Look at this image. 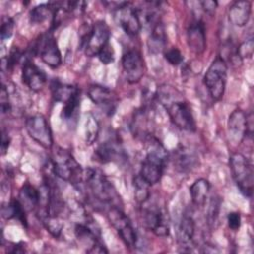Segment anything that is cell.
Returning <instances> with one entry per match:
<instances>
[{"label": "cell", "instance_id": "7402d4cb", "mask_svg": "<svg viewBox=\"0 0 254 254\" xmlns=\"http://www.w3.org/2000/svg\"><path fill=\"white\" fill-rule=\"evenodd\" d=\"M96 157L102 163L118 161L123 158L124 152L118 142L110 140L101 144L95 151Z\"/></svg>", "mask_w": 254, "mask_h": 254}, {"label": "cell", "instance_id": "cb8c5ba5", "mask_svg": "<svg viewBox=\"0 0 254 254\" xmlns=\"http://www.w3.org/2000/svg\"><path fill=\"white\" fill-rule=\"evenodd\" d=\"M210 190V184L206 179L200 178L193 182L190 188V193L191 196L192 203L195 206H202L208 195Z\"/></svg>", "mask_w": 254, "mask_h": 254}, {"label": "cell", "instance_id": "3957f363", "mask_svg": "<svg viewBox=\"0 0 254 254\" xmlns=\"http://www.w3.org/2000/svg\"><path fill=\"white\" fill-rule=\"evenodd\" d=\"M83 180L95 199L102 203L111 204V206H118L116 203L120 200L119 194L102 172L88 168L83 173Z\"/></svg>", "mask_w": 254, "mask_h": 254}, {"label": "cell", "instance_id": "e575fe53", "mask_svg": "<svg viewBox=\"0 0 254 254\" xmlns=\"http://www.w3.org/2000/svg\"><path fill=\"white\" fill-rule=\"evenodd\" d=\"M253 40L249 39L242 43L238 48H237V57L240 59L244 58H250L253 54Z\"/></svg>", "mask_w": 254, "mask_h": 254}, {"label": "cell", "instance_id": "484cf974", "mask_svg": "<svg viewBox=\"0 0 254 254\" xmlns=\"http://www.w3.org/2000/svg\"><path fill=\"white\" fill-rule=\"evenodd\" d=\"M51 90L56 101L65 103L79 89L76 86L62 83L56 79L51 83Z\"/></svg>", "mask_w": 254, "mask_h": 254}, {"label": "cell", "instance_id": "52a82bcc", "mask_svg": "<svg viewBox=\"0 0 254 254\" xmlns=\"http://www.w3.org/2000/svg\"><path fill=\"white\" fill-rule=\"evenodd\" d=\"M110 30L105 21H97L85 36L81 38L80 48L88 57L97 56L100 50L109 43Z\"/></svg>", "mask_w": 254, "mask_h": 254}, {"label": "cell", "instance_id": "d4e9b609", "mask_svg": "<svg viewBox=\"0 0 254 254\" xmlns=\"http://www.w3.org/2000/svg\"><path fill=\"white\" fill-rule=\"evenodd\" d=\"M40 191L29 183L23 185L19 191V201L25 210H31L38 206L40 201Z\"/></svg>", "mask_w": 254, "mask_h": 254}, {"label": "cell", "instance_id": "5b68a950", "mask_svg": "<svg viewBox=\"0 0 254 254\" xmlns=\"http://www.w3.org/2000/svg\"><path fill=\"white\" fill-rule=\"evenodd\" d=\"M232 178L240 192L251 197L254 186V170L251 162L240 153H233L229 158Z\"/></svg>", "mask_w": 254, "mask_h": 254}, {"label": "cell", "instance_id": "f546056e", "mask_svg": "<svg viewBox=\"0 0 254 254\" xmlns=\"http://www.w3.org/2000/svg\"><path fill=\"white\" fill-rule=\"evenodd\" d=\"M134 187H135V197L137 201H139L141 204L145 201H147L150 197V191L149 187L150 185L145 182L140 175L136 176L134 179Z\"/></svg>", "mask_w": 254, "mask_h": 254}, {"label": "cell", "instance_id": "9a60e30c", "mask_svg": "<svg viewBox=\"0 0 254 254\" xmlns=\"http://www.w3.org/2000/svg\"><path fill=\"white\" fill-rule=\"evenodd\" d=\"M74 233L76 238L84 245L89 246V248L86 250L90 253H106L107 250L105 249V246L99 239V235L96 232V229L94 230L91 226L88 224L78 223L75 225Z\"/></svg>", "mask_w": 254, "mask_h": 254}, {"label": "cell", "instance_id": "ac0fdd59", "mask_svg": "<svg viewBox=\"0 0 254 254\" xmlns=\"http://www.w3.org/2000/svg\"><path fill=\"white\" fill-rule=\"evenodd\" d=\"M87 94L93 103L101 106L106 112H108L109 115L114 112L116 100L113 92L109 88L102 85L93 84L89 86Z\"/></svg>", "mask_w": 254, "mask_h": 254}, {"label": "cell", "instance_id": "60d3db41", "mask_svg": "<svg viewBox=\"0 0 254 254\" xmlns=\"http://www.w3.org/2000/svg\"><path fill=\"white\" fill-rule=\"evenodd\" d=\"M10 145V138L8 134L3 130L2 131V136H1V153L2 155H5L8 148Z\"/></svg>", "mask_w": 254, "mask_h": 254}, {"label": "cell", "instance_id": "277c9868", "mask_svg": "<svg viewBox=\"0 0 254 254\" xmlns=\"http://www.w3.org/2000/svg\"><path fill=\"white\" fill-rule=\"evenodd\" d=\"M52 166L55 175L73 185H79L83 181V173L81 166L66 150L59 148L54 152L52 158Z\"/></svg>", "mask_w": 254, "mask_h": 254}, {"label": "cell", "instance_id": "1f68e13d", "mask_svg": "<svg viewBox=\"0 0 254 254\" xmlns=\"http://www.w3.org/2000/svg\"><path fill=\"white\" fill-rule=\"evenodd\" d=\"M220 204L221 201L219 197H211L207 208V221L209 225H213L214 222L216 221L219 213Z\"/></svg>", "mask_w": 254, "mask_h": 254}, {"label": "cell", "instance_id": "2e32d148", "mask_svg": "<svg viewBox=\"0 0 254 254\" xmlns=\"http://www.w3.org/2000/svg\"><path fill=\"white\" fill-rule=\"evenodd\" d=\"M22 80L31 90L39 91L44 87L47 75L32 61L26 60L22 67Z\"/></svg>", "mask_w": 254, "mask_h": 254}, {"label": "cell", "instance_id": "7c38bea8", "mask_svg": "<svg viewBox=\"0 0 254 254\" xmlns=\"http://www.w3.org/2000/svg\"><path fill=\"white\" fill-rule=\"evenodd\" d=\"M29 136L46 149L53 146V135L47 119L41 114L29 116L25 123Z\"/></svg>", "mask_w": 254, "mask_h": 254}, {"label": "cell", "instance_id": "4fadbf2b", "mask_svg": "<svg viewBox=\"0 0 254 254\" xmlns=\"http://www.w3.org/2000/svg\"><path fill=\"white\" fill-rule=\"evenodd\" d=\"M122 67L129 83H137L145 72V64L140 52L136 49L128 50L122 56Z\"/></svg>", "mask_w": 254, "mask_h": 254}, {"label": "cell", "instance_id": "d6a6232c", "mask_svg": "<svg viewBox=\"0 0 254 254\" xmlns=\"http://www.w3.org/2000/svg\"><path fill=\"white\" fill-rule=\"evenodd\" d=\"M164 58L166 59V61L171 64L172 65H179L183 63L184 61V57L181 53V51L177 48H171L169 50H167L164 53Z\"/></svg>", "mask_w": 254, "mask_h": 254}, {"label": "cell", "instance_id": "74e56055", "mask_svg": "<svg viewBox=\"0 0 254 254\" xmlns=\"http://www.w3.org/2000/svg\"><path fill=\"white\" fill-rule=\"evenodd\" d=\"M227 224L230 229L233 231H237L241 225V216L238 212H230L227 216Z\"/></svg>", "mask_w": 254, "mask_h": 254}, {"label": "cell", "instance_id": "f35d334b", "mask_svg": "<svg viewBox=\"0 0 254 254\" xmlns=\"http://www.w3.org/2000/svg\"><path fill=\"white\" fill-rule=\"evenodd\" d=\"M21 57H22V54L19 51V49H17V48L12 49L7 58V62H6L7 68H12L20 61Z\"/></svg>", "mask_w": 254, "mask_h": 254}, {"label": "cell", "instance_id": "9c48e42d", "mask_svg": "<svg viewBox=\"0 0 254 254\" xmlns=\"http://www.w3.org/2000/svg\"><path fill=\"white\" fill-rule=\"evenodd\" d=\"M33 52L52 68H57L62 64V55L58 43L51 32L40 36L33 48Z\"/></svg>", "mask_w": 254, "mask_h": 254}, {"label": "cell", "instance_id": "836d02e7", "mask_svg": "<svg viewBox=\"0 0 254 254\" xmlns=\"http://www.w3.org/2000/svg\"><path fill=\"white\" fill-rule=\"evenodd\" d=\"M99 61L104 64H109L114 61L115 58V54H114V50L113 47L108 43L106 46H104L100 52L97 55Z\"/></svg>", "mask_w": 254, "mask_h": 254}, {"label": "cell", "instance_id": "8fae6325", "mask_svg": "<svg viewBox=\"0 0 254 254\" xmlns=\"http://www.w3.org/2000/svg\"><path fill=\"white\" fill-rule=\"evenodd\" d=\"M252 113L247 115L241 109H235L232 111L227 121L228 134L232 141L239 143L245 138V136H249L250 138L252 137Z\"/></svg>", "mask_w": 254, "mask_h": 254}, {"label": "cell", "instance_id": "603a6c76", "mask_svg": "<svg viewBox=\"0 0 254 254\" xmlns=\"http://www.w3.org/2000/svg\"><path fill=\"white\" fill-rule=\"evenodd\" d=\"M174 164L178 171L188 173L197 165V157L190 150L181 147L176 151Z\"/></svg>", "mask_w": 254, "mask_h": 254}, {"label": "cell", "instance_id": "30bf717a", "mask_svg": "<svg viewBox=\"0 0 254 254\" xmlns=\"http://www.w3.org/2000/svg\"><path fill=\"white\" fill-rule=\"evenodd\" d=\"M142 218L144 225L158 236H167L170 226L166 212L157 204L142 203Z\"/></svg>", "mask_w": 254, "mask_h": 254}, {"label": "cell", "instance_id": "4dcf8cb0", "mask_svg": "<svg viewBox=\"0 0 254 254\" xmlns=\"http://www.w3.org/2000/svg\"><path fill=\"white\" fill-rule=\"evenodd\" d=\"M98 132H99V125L98 122L94 119V117L90 116L87 121H86V142L87 144H92L97 136H98Z\"/></svg>", "mask_w": 254, "mask_h": 254}, {"label": "cell", "instance_id": "7a4b0ae2", "mask_svg": "<svg viewBox=\"0 0 254 254\" xmlns=\"http://www.w3.org/2000/svg\"><path fill=\"white\" fill-rule=\"evenodd\" d=\"M147 154L142 162L140 177L150 186L159 183L168 160V152L160 141L151 135L147 136Z\"/></svg>", "mask_w": 254, "mask_h": 254}, {"label": "cell", "instance_id": "6da1fadb", "mask_svg": "<svg viewBox=\"0 0 254 254\" xmlns=\"http://www.w3.org/2000/svg\"><path fill=\"white\" fill-rule=\"evenodd\" d=\"M161 104L165 107L171 121L180 129L194 132L195 120L190 104L182 97V94L174 87L164 85L158 93Z\"/></svg>", "mask_w": 254, "mask_h": 254}, {"label": "cell", "instance_id": "ba28073f", "mask_svg": "<svg viewBox=\"0 0 254 254\" xmlns=\"http://www.w3.org/2000/svg\"><path fill=\"white\" fill-rule=\"evenodd\" d=\"M107 216L122 241L128 247H135L138 237L129 217L118 206H110Z\"/></svg>", "mask_w": 254, "mask_h": 254}, {"label": "cell", "instance_id": "d590c367", "mask_svg": "<svg viewBox=\"0 0 254 254\" xmlns=\"http://www.w3.org/2000/svg\"><path fill=\"white\" fill-rule=\"evenodd\" d=\"M14 31V21L11 18L3 21L0 29V38L2 41H6L13 35Z\"/></svg>", "mask_w": 254, "mask_h": 254}, {"label": "cell", "instance_id": "e0dca14e", "mask_svg": "<svg viewBox=\"0 0 254 254\" xmlns=\"http://www.w3.org/2000/svg\"><path fill=\"white\" fill-rule=\"evenodd\" d=\"M187 41L190 49L195 54H201L205 50V27L201 20L192 21L187 30Z\"/></svg>", "mask_w": 254, "mask_h": 254}, {"label": "cell", "instance_id": "ab89813d", "mask_svg": "<svg viewBox=\"0 0 254 254\" xmlns=\"http://www.w3.org/2000/svg\"><path fill=\"white\" fill-rule=\"evenodd\" d=\"M199 4L201 5L202 9L208 13V14H213L216 7H217V2L216 1H212V0H206V1H201L199 2Z\"/></svg>", "mask_w": 254, "mask_h": 254}, {"label": "cell", "instance_id": "d6986e66", "mask_svg": "<svg viewBox=\"0 0 254 254\" xmlns=\"http://www.w3.org/2000/svg\"><path fill=\"white\" fill-rule=\"evenodd\" d=\"M251 14V3L241 0L233 2L228 9L229 21L238 27H243L249 21Z\"/></svg>", "mask_w": 254, "mask_h": 254}, {"label": "cell", "instance_id": "8d00e7d4", "mask_svg": "<svg viewBox=\"0 0 254 254\" xmlns=\"http://www.w3.org/2000/svg\"><path fill=\"white\" fill-rule=\"evenodd\" d=\"M0 105H1L2 113H7L11 109V102H10V99H9V93H8L7 88L4 85H2V87H1Z\"/></svg>", "mask_w": 254, "mask_h": 254}, {"label": "cell", "instance_id": "4316f807", "mask_svg": "<svg viewBox=\"0 0 254 254\" xmlns=\"http://www.w3.org/2000/svg\"><path fill=\"white\" fill-rule=\"evenodd\" d=\"M26 210L19 201V199H12L7 206H3L2 215L6 219L15 218L19 220L24 226H27V218L25 214Z\"/></svg>", "mask_w": 254, "mask_h": 254}, {"label": "cell", "instance_id": "8992f818", "mask_svg": "<svg viewBox=\"0 0 254 254\" xmlns=\"http://www.w3.org/2000/svg\"><path fill=\"white\" fill-rule=\"evenodd\" d=\"M227 79V66L225 61L217 57L209 65L208 69L204 74V84L214 100L222 98Z\"/></svg>", "mask_w": 254, "mask_h": 254}, {"label": "cell", "instance_id": "83f0119b", "mask_svg": "<svg viewBox=\"0 0 254 254\" xmlns=\"http://www.w3.org/2000/svg\"><path fill=\"white\" fill-rule=\"evenodd\" d=\"M54 16V8L49 2L47 4H41L34 7L30 11V21L33 24H41L48 18Z\"/></svg>", "mask_w": 254, "mask_h": 254}, {"label": "cell", "instance_id": "44dd1931", "mask_svg": "<svg viewBox=\"0 0 254 254\" xmlns=\"http://www.w3.org/2000/svg\"><path fill=\"white\" fill-rule=\"evenodd\" d=\"M147 45L151 54L156 55L165 51L167 45V35L165 27L161 22H158L152 27Z\"/></svg>", "mask_w": 254, "mask_h": 254}, {"label": "cell", "instance_id": "ffe728a7", "mask_svg": "<svg viewBox=\"0 0 254 254\" xmlns=\"http://www.w3.org/2000/svg\"><path fill=\"white\" fill-rule=\"evenodd\" d=\"M194 220L190 215H184L180 220L177 227V241L180 247L185 248L190 247L192 243V239L194 236Z\"/></svg>", "mask_w": 254, "mask_h": 254}, {"label": "cell", "instance_id": "5bb4252c", "mask_svg": "<svg viewBox=\"0 0 254 254\" xmlns=\"http://www.w3.org/2000/svg\"><path fill=\"white\" fill-rule=\"evenodd\" d=\"M116 18L119 25L129 36H137L142 27V22L139 18L137 9L130 3L125 2L120 8L116 10Z\"/></svg>", "mask_w": 254, "mask_h": 254}, {"label": "cell", "instance_id": "f1b7e54d", "mask_svg": "<svg viewBox=\"0 0 254 254\" xmlns=\"http://www.w3.org/2000/svg\"><path fill=\"white\" fill-rule=\"evenodd\" d=\"M80 104V90H77L65 103L62 110V116L65 120L72 118Z\"/></svg>", "mask_w": 254, "mask_h": 254}]
</instances>
